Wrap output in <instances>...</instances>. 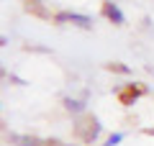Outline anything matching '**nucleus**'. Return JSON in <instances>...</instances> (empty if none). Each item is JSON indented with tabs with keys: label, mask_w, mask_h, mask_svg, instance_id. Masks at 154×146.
Here are the masks:
<instances>
[{
	"label": "nucleus",
	"mask_w": 154,
	"mask_h": 146,
	"mask_svg": "<svg viewBox=\"0 0 154 146\" xmlns=\"http://www.w3.org/2000/svg\"><path fill=\"white\" fill-rule=\"evenodd\" d=\"M100 133H103V126H100V120L95 118V115H90V113L80 115V120H77V126H75V136L82 141V144L98 141Z\"/></svg>",
	"instance_id": "nucleus-1"
},
{
	"label": "nucleus",
	"mask_w": 154,
	"mask_h": 146,
	"mask_svg": "<svg viewBox=\"0 0 154 146\" xmlns=\"http://www.w3.org/2000/svg\"><path fill=\"white\" fill-rule=\"evenodd\" d=\"M54 23H72V26H80V28H93V18L85 16V13H75V11H59L54 13Z\"/></svg>",
	"instance_id": "nucleus-2"
},
{
	"label": "nucleus",
	"mask_w": 154,
	"mask_h": 146,
	"mask_svg": "<svg viewBox=\"0 0 154 146\" xmlns=\"http://www.w3.org/2000/svg\"><path fill=\"white\" fill-rule=\"evenodd\" d=\"M144 92H146V87H144L141 82H131V85L121 87V90L116 92V95H118V100H121L123 105H134V103L139 100V97L144 95Z\"/></svg>",
	"instance_id": "nucleus-3"
},
{
	"label": "nucleus",
	"mask_w": 154,
	"mask_h": 146,
	"mask_svg": "<svg viewBox=\"0 0 154 146\" xmlns=\"http://www.w3.org/2000/svg\"><path fill=\"white\" fill-rule=\"evenodd\" d=\"M103 18L108 23H113V26H126V16H123V11L118 8V3H113V0H103Z\"/></svg>",
	"instance_id": "nucleus-4"
},
{
	"label": "nucleus",
	"mask_w": 154,
	"mask_h": 146,
	"mask_svg": "<svg viewBox=\"0 0 154 146\" xmlns=\"http://www.w3.org/2000/svg\"><path fill=\"white\" fill-rule=\"evenodd\" d=\"M11 144L13 146H51V141L31 136V133H11Z\"/></svg>",
	"instance_id": "nucleus-5"
},
{
	"label": "nucleus",
	"mask_w": 154,
	"mask_h": 146,
	"mask_svg": "<svg viewBox=\"0 0 154 146\" xmlns=\"http://www.w3.org/2000/svg\"><path fill=\"white\" fill-rule=\"evenodd\" d=\"M62 105H64V110L67 113H72V115H85V110H88V103L85 100H80V97H72V95H64L62 97Z\"/></svg>",
	"instance_id": "nucleus-6"
},
{
	"label": "nucleus",
	"mask_w": 154,
	"mask_h": 146,
	"mask_svg": "<svg viewBox=\"0 0 154 146\" xmlns=\"http://www.w3.org/2000/svg\"><path fill=\"white\" fill-rule=\"evenodd\" d=\"M26 11L31 13V16H38V18H44V21H51V13L44 8L41 0H26Z\"/></svg>",
	"instance_id": "nucleus-7"
},
{
	"label": "nucleus",
	"mask_w": 154,
	"mask_h": 146,
	"mask_svg": "<svg viewBox=\"0 0 154 146\" xmlns=\"http://www.w3.org/2000/svg\"><path fill=\"white\" fill-rule=\"evenodd\" d=\"M108 69H110V72H116V75H131V67H126L123 62H110Z\"/></svg>",
	"instance_id": "nucleus-8"
},
{
	"label": "nucleus",
	"mask_w": 154,
	"mask_h": 146,
	"mask_svg": "<svg viewBox=\"0 0 154 146\" xmlns=\"http://www.w3.org/2000/svg\"><path fill=\"white\" fill-rule=\"evenodd\" d=\"M123 138H126V133H121V131H116V133H110L108 138L103 141V146H118V144H121Z\"/></svg>",
	"instance_id": "nucleus-9"
},
{
	"label": "nucleus",
	"mask_w": 154,
	"mask_h": 146,
	"mask_svg": "<svg viewBox=\"0 0 154 146\" xmlns=\"http://www.w3.org/2000/svg\"><path fill=\"white\" fill-rule=\"evenodd\" d=\"M51 146H77V144H62V141H51Z\"/></svg>",
	"instance_id": "nucleus-10"
},
{
	"label": "nucleus",
	"mask_w": 154,
	"mask_h": 146,
	"mask_svg": "<svg viewBox=\"0 0 154 146\" xmlns=\"http://www.w3.org/2000/svg\"><path fill=\"white\" fill-rule=\"evenodd\" d=\"M144 133H146V136H154V128H144Z\"/></svg>",
	"instance_id": "nucleus-11"
}]
</instances>
